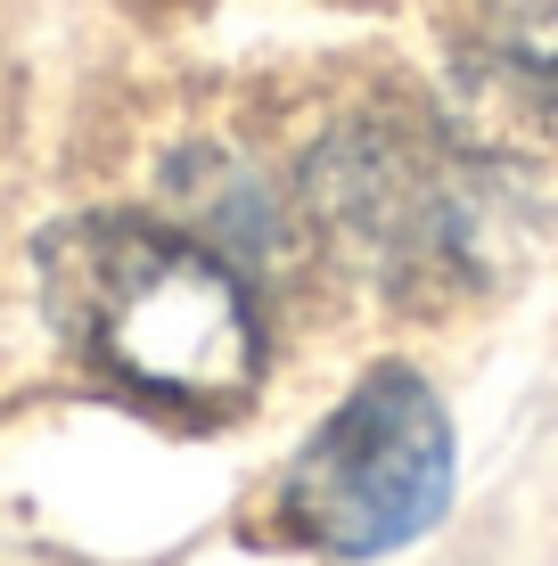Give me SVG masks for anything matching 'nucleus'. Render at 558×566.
<instances>
[{"instance_id": "obj_1", "label": "nucleus", "mask_w": 558, "mask_h": 566, "mask_svg": "<svg viewBox=\"0 0 558 566\" xmlns=\"http://www.w3.org/2000/svg\"><path fill=\"white\" fill-rule=\"evenodd\" d=\"M42 304L99 378L181 411H239L263 378V312L198 230L91 213L42 239Z\"/></svg>"}, {"instance_id": "obj_2", "label": "nucleus", "mask_w": 558, "mask_h": 566, "mask_svg": "<svg viewBox=\"0 0 558 566\" xmlns=\"http://www.w3.org/2000/svg\"><path fill=\"white\" fill-rule=\"evenodd\" d=\"M304 222L378 296L452 304L502 263L517 198L460 140L452 115L361 107L304 156Z\"/></svg>"}, {"instance_id": "obj_3", "label": "nucleus", "mask_w": 558, "mask_h": 566, "mask_svg": "<svg viewBox=\"0 0 558 566\" xmlns=\"http://www.w3.org/2000/svg\"><path fill=\"white\" fill-rule=\"evenodd\" d=\"M280 534L320 558H387L452 510V419L419 369H370L280 476Z\"/></svg>"}, {"instance_id": "obj_4", "label": "nucleus", "mask_w": 558, "mask_h": 566, "mask_svg": "<svg viewBox=\"0 0 558 566\" xmlns=\"http://www.w3.org/2000/svg\"><path fill=\"white\" fill-rule=\"evenodd\" d=\"M476 57L558 99V0H476Z\"/></svg>"}]
</instances>
